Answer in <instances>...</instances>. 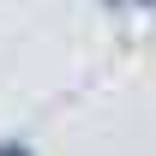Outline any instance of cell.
Returning a JSON list of instances; mask_svg holds the SVG:
<instances>
[{"instance_id": "obj_1", "label": "cell", "mask_w": 156, "mask_h": 156, "mask_svg": "<svg viewBox=\"0 0 156 156\" xmlns=\"http://www.w3.org/2000/svg\"><path fill=\"white\" fill-rule=\"evenodd\" d=\"M0 156H36V150H30V138H0Z\"/></svg>"}, {"instance_id": "obj_2", "label": "cell", "mask_w": 156, "mask_h": 156, "mask_svg": "<svg viewBox=\"0 0 156 156\" xmlns=\"http://www.w3.org/2000/svg\"><path fill=\"white\" fill-rule=\"evenodd\" d=\"M108 12H120V6H156V0H102Z\"/></svg>"}]
</instances>
